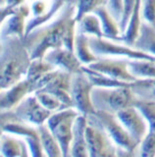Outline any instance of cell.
Here are the masks:
<instances>
[{
  "mask_svg": "<svg viewBox=\"0 0 155 157\" xmlns=\"http://www.w3.org/2000/svg\"><path fill=\"white\" fill-rule=\"evenodd\" d=\"M32 1H33V0H32Z\"/></svg>",
  "mask_w": 155,
  "mask_h": 157,
  "instance_id": "74e56055",
  "label": "cell"
},
{
  "mask_svg": "<svg viewBox=\"0 0 155 157\" xmlns=\"http://www.w3.org/2000/svg\"><path fill=\"white\" fill-rule=\"evenodd\" d=\"M123 2H124L123 17H122V20H121V22L119 23V27H120L122 34H124L126 29H127L129 21H130V16H132V13L134 11L135 0H123Z\"/></svg>",
  "mask_w": 155,
  "mask_h": 157,
  "instance_id": "d6a6232c",
  "label": "cell"
},
{
  "mask_svg": "<svg viewBox=\"0 0 155 157\" xmlns=\"http://www.w3.org/2000/svg\"><path fill=\"white\" fill-rule=\"evenodd\" d=\"M148 123V132H155V102L137 99L134 103Z\"/></svg>",
  "mask_w": 155,
  "mask_h": 157,
  "instance_id": "f546056e",
  "label": "cell"
},
{
  "mask_svg": "<svg viewBox=\"0 0 155 157\" xmlns=\"http://www.w3.org/2000/svg\"><path fill=\"white\" fill-rule=\"evenodd\" d=\"M130 88L138 99L155 101V78H139L132 82Z\"/></svg>",
  "mask_w": 155,
  "mask_h": 157,
  "instance_id": "4316f807",
  "label": "cell"
},
{
  "mask_svg": "<svg viewBox=\"0 0 155 157\" xmlns=\"http://www.w3.org/2000/svg\"><path fill=\"white\" fill-rule=\"evenodd\" d=\"M96 116L98 117L106 131L108 132L110 137L117 145V148L128 151L130 156L138 155L139 144L134 140L132 136L118 119L117 115L106 112H96Z\"/></svg>",
  "mask_w": 155,
  "mask_h": 157,
  "instance_id": "ba28073f",
  "label": "cell"
},
{
  "mask_svg": "<svg viewBox=\"0 0 155 157\" xmlns=\"http://www.w3.org/2000/svg\"><path fill=\"white\" fill-rule=\"evenodd\" d=\"M128 58L124 59H112L99 57L97 61L88 65L89 68L94 71L102 73L104 75L116 80L124 81V82H134L137 81L132 74L130 73L128 68Z\"/></svg>",
  "mask_w": 155,
  "mask_h": 157,
  "instance_id": "7c38bea8",
  "label": "cell"
},
{
  "mask_svg": "<svg viewBox=\"0 0 155 157\" xmlns=\"http://www.w3.org/2000/svg\"><path fill=\"white\" fill-rule=\"evenodd\" d=\"M140 5H142V0H135L134 11L132 16L129 21L127 29L123 34V41L125 44L130 46H133L138 37V31L142 24V16H140Z\"/></svg>",
  "mask_w": 155,
  "mask_h": 157,
  "instance_id": "d4e9b609",
  "label": "cell"
},
{
  "mask_svg": "<svg viewBox=\"0 0 155 157\" xmlns=\"http://www.w3.org/2000/svg\"><path fill=\"white\" fill-rule=\"evenodd\" d=\"M75 16V4L67 2L56 16L55 20L36 28L30 34L25 36L24 40L31 53L32 59L44 58L48 50L63 47V33L67 23Z\"/></svg>",
  "mask_w": 155,
  "mask_h": 157,
  "instance_id": "6da1fadb",
  "label": "cell"
},
{
  "mask_svg": "<svg viewBox=\"0 0 155 157\" xmlns=\"http://www.w3.org/2000/svg\"><path fill=\"white\" fill-rule=\"evenodd\" d=\"M77 31L88 34L89 36L104 37L102 27L97 15L94 13L85 14L77 22Z\"/></svg>",
  "mask_w": 155,
  "mask_h": 157,
  "instance_id": "cb8c5ba5",
  "label": "cell"
},
{
  "mask_svg": "<svg viewBox=\"0 0 155 157\" xmlns=\"http://www.w3.org/2000/svg\"><path fill=\"white\" fill-rule=\"evenodd\" d=\"M50 5L51 3L48 4L46 0L45 1L44 0H33L31 6L32 17H38L46 13L48 10H49Z\"/></svg>",
  "mask_w": 155,
  "mask_h": 157,
  "instance_id": "e575fe53",
  "label": "cell"
},
{
  "mask_svg": "<svg viewBox=\"0 0 155 157\" xmlns=\"http://www.w3.org/2000/svg\"><path fill=\"white\" fill-rule=\"evenodd\" d=\"M94 85L88 74L84 71L72 75L71 97L73 107L83 115L96 114V110L91 100V91Z\"/></svg>",
  "mask_w": 155,
  "mask_h": 157,
  "instance_id": "52a82bcc",
  "label": "cell"
},
{
  "mask_svg": "<svg viewBox=\"0 0 155 157\" xmlns=\"http://www.w3.org/2000/svg\"><path fill=\"white\" fill-rule=\"evenodd\" d=\"M76 6V20L77 22L83 18L85 14L93 13L97 8L107 6L108 0H68Z\"/></svg>",
  "mask_w": 155,
  "mask_h": 157,
  "instance_id": "83f0119b",
  "label": "cell"
},
{
  "mask_svg": "<svg viewBox=\"0 0 155 157\" xmlns=\"http://www.w3.org/2000/svg\"><path fill=\"white\" fill-rule=\"evenodd\" d=\"M0 54V85L6 90L27 77L32 57L24 38L18 36H2Z\"/></svg>",
  "mask_w": 155,
  "mask_h": 157,
  "instance_id": "7a4b0ae2",
  "label": "cell"
},
{
  "mask_svg": "<svg viewBox=\"0 0 155 157\" xmlns=\"http://www.w3.org/2000/svg\"><path fill=\"white\" fill-rule=\"evenodd\" d=\"M138 155L143 157L155 156V132H148L139 144Z\"/></svg>",
  "mask_w": 155,
  "mask_h": 157,
  "instance_id": "4dcf8cb0",
  "label": "cell"
},
{
  "mask_svg": "<svg viewBox=\"0 0 155 157\" xmlns=\"http://www.w3.org/2000/svg\"><path fill=\"white\" fill-rule=\"evenodd\" d=\"M140 16L142 21L155 27V0H142Z\"/></svg>",
  "mask_w": 155,
  "mask_h": 157,
  "instance_id": "1f68e13d",
  "label": "cell"
},
{
  "mask_svg": "<svg viewBox=\"0 0 155 157\" xmlns=\"http://www.w3.org/2000/svg\"><path fill=\"white\" fill-rule=\"evenodd\" d=\"M116 115L134 140L139 144L148 134V123L142 111L133 105L120 110Z\"/></svg>",
  "mask_w": 155,
  "mask_h": 157,
  "instance_id": "8fae6325",
  "label": "cell"
},
{
  "mask_svg": "<svg viewBox=\"0 0 155 157\" xmlns=\"http://www.w3.org/2000/svg\"><path fill=\"white\" fill-rule=\"evenodd\" d=\"M13 111L19 119L30 123L35 126L45 124L52 112L43 106L38 101L35 93H30L19 104L14 108Z\"/></svg>",
  "mask_w": 155,
  "mask_h": 157,
  "instance_id": "30bf717a",
  "label": "cell"
},
{
  "mask_svg": "<svg viewBox=\"0 0 155 157\" xmlns=\"http://www.w3.org/2000/svg\"><path fill=\"white\" fill-rule=\"evenodd\" d=\"M74 52L77 57L79 58L81 63L85 66H88L99 59V57L93 51L90 47L89 36L79 31H77Z\"/></svg>",
  "mask_w": 155,
  "mask_h": 157,
  "instance_id": "44dd1931",
  "label": "cell"
},
{
  "mask_svg": "<svg viewBox=\"0 0 155 157\" xmlns=\"http://www.w3.org/2000/svg\"><path fill=\"white\" fill-rule=\"evenodd\" d=\"M4 1H5V0H1V4H2V3H3Z\"/></svg>",
  "mask_w": 155,
  "mask_h": 157,
  "instance_id": "8d00e7d4",
  "label": "cell"
},
{
  "mask_svg": "<svg viewBox=\"0 0 155 157\" xmlns=\"http://www.w3.org/2000/svg\"><path fill=\"white\" fill-rule=\"evenodd\" d=\"M93 13L95 15H97L100 20L101 27H102V31L105 38L111 39V40L117 42H124L123 34L121 33L119 23L112 16V14L110 13L107 6L99 7Z\"/></svg>",
  "mask_w": 155,
  "mask_h": 157,
  "instance_id": "d6986e66",
  "label": "cell"
},
{
  "mask_svg": "<svg viewBox=\"0 0 155 157\" xmlns=\"http://www.w3.org/2000/svg\"><path fill=\"white\" fill-rule=\"evenodd\" d=\"M133 47L155 56V27L142 21L138 37Z\"/></svg>",
  "mask_w": 155,
  "mask_h": 157,
  "instance_id": "ffe728a7",
  "label": "cell"
},
{
  "mask_svg": "<svg viewBox=\"0 0 155 157\" xmlns=\"http://www.w3.org/2000/svg\"><path fill=\"white\" fill-rule=\"evenodd\" d=\"M31 14V7L27 4H23L16 8L15 11L1 23V37L18 36L25 38L27 19Z\"/></svg>",
  "mask_w": 155,
  "mask_h": 157,
  "instance_id": "4fadbf2b",
  "label": "cell"
},
{
  "mask_svg": "<svg viewBox=\"0 0 155 157\" xmlns=\"http://www.w3.org/2000/svg\"><path fill=\"white\" fill-rule=\"evenodd\" d=\"M86 126L88 116L80 114L76 118L73 127V140L71 144L70 156L88 157L89 156L88 142H86Z\"/></svg>",
  "mask_w": 155,
  "mask_h": 157,
  "instance_id": "e0dca14e",
  "label": "cell"
},
{
  "mask_svg": "<svg viewBox=\"0 0 155 157\" xmlns=\"http://www.w3.org/2000/svg\"><path fill=\"white\" fill-rule=\"evenodd\" d=\"M25 2H26V0H5V1L1 4V6L5 7L9 10H15L19 6L25 4Z\"/></svg>",
  "mask_w": 155,
  "mask_h": 157,
  "instance_id": "d590c367",
  "label": "cell"
},
{
  "mask_svg": "<svg viewBox=\"0 0 155 157\" xmlns=\"http://www.w3.org/2000/svg\"><path fill=\"white\" fill-rule=\"evenodd\" d=\"M1 132L23 137L27 141L32 156H46L40 141L37 126L19 119L13 110L1 111Z\"/></svg>",
  "mask_w": 155,
  "mask_h": 157,
  "instance_id": "277c9868",
  "label": "cell"
},
{
  "mask_svg": "<svg viewBox=\"0 0 155 157\" xmlns=\"http://www.w3.org/2000/svg\"><path fill=\"white\" fill-rule=\"evenodd\" d=\"M85 134L90 157L117 156V145L110 137L96 114L88 115Z\"/></svg>",
  "mask_w": 155,
  "mask_h": 157,
  "instance_id": "5b68a950",
  "label": "cell"
},
{
  "mask_svg": "<svg viewBox=\"0 0 155 157\" xmlns=\"http://www.w3.org/2000/svg\"><path fill=\"white\" fill-rule=\"evenodd\" d=\"M89 44L93 51L98 57L118 56L128 59H148L155 61V56L138 50L127 44H120L117 41L114 42V40L105 37L89 36Z\"/></svg>",
  "mask_w": 155,
  "mask_h": 157,
  "instance_id": "9c48e42d",
  "label": "cell"
},
{
  "mask_svg": "<svg viewBox=\"0 0 155 157\" xmlns=\"http://www.w3.org/2000/svg\"><path fill=\"white\" fill-rule=\"evenodd\" d=\"M137 99L133 90L128 86L104 87L94 86L91 91V100L96 112L116 115L120 110L134 105Z\"/></svg>",
  "mask_w": 155,
  "mask_h": 157,
  "instance_id": "3957f363",
  "label": "cell"
},
{
  "mask_svg": "<svg viewBox=\"0 0 155 157\" xmlns=\"http://www.w3.org/2000/svg\"><path fill=\"white\" fill-rule=\"evenodd\" d=\"M107 8L112 14V16L117 20L118 23L121 22L124 12V2L123 0H108Z\"/></svg>",
  "mask_w": 155,
  "mask_h": 157,
  "instance_id": "836d02e7",
  "label": "cell"
},
{
  "mask_svg": "<svg viewBox=\"0 0 155 157\" xmlns=\"http://www.w3.org/2000/svg\"><path fill=\"white\" fill-rule=\"evenodd\" d=\"M154 102H155V101H154Z\"/></svg>",
  "mask_w": 155,
  "mask_h": 157,
  "instance_id": "f35d334b",
  "label": "cell"
},
{
  "mask_svg": "<svg viewBox=\"0 0 155 157\" xmlns=\"http://www.w3.org/2000/svg\"><path fill=\"white\" fill-rule=\"evenodd\" d=\"M80 112L74 107H69L60 111L53 112L46 124L61 146L63 157L70 156L73 140V127Z\"/></svg>",
  "mask_w": 155,
  "mask_h": 157,
  "instance_id": "8992f818",
  "label": "cell"
},
{
  "mask_svg": "<svg viewBox=\"0 0 155 157\" xmlns=\"http://www.w3.org/2000/svg\"><path fill=\"white\" fill-rule=\"evenodd\" d=\"M30 93H32V83L26 78L6 90H1V95H0L1 111L13 110Z\"/></svg>",
  "mask_w": 155,
  "mask_h": 157,
  "instance_id": "9a60e30c",
  "label": "cell"
},
{
  "mask_svg": "<svg viewBox=\"0 0 155 157\" xmlns=\"http://www.w3.org/2000/svg\"><path fill=\"white\" fill-rule=\"evenodd\" d=\"M36 94V96L37 97L38 101H40L41 104L44 106L46 109H48L49 111L56 112V111H60L63 109H66L67 107L65 104H63L62 101L59 99L58 97H56L54 94L52 93L42 90H38L36 92H33Z\"/></svg>",
  "mask_w": 155,
  "mask_h": 157,
  "instance_id": "f1b7e54d",
  "label": "cell"
},
{
  "mask_svg": "<svg viewBox=\"0 0 155 157\" xmlns=\"http://www.w3.org/2000/svg\"><path fill=\"white\" fill-rule=\"evenodd\" d=\"M38 132H40V141L43 149H44L46 156L49 157H60L63 156L61 146L59 142L56 140L55 136L53 135L51 130L48 128L47 124L37 126Z\"/></svg>",
  "mask_w": 155,
  "mask_h": 157,
  "instance_id": "7402d4cb",
  "label": "cell"
},
{
  "mask_svg": "<svg viewBox=\"0 0 155 157\" xmlns=\"http://www.w3.org/2000/svg\"><path fill=\"white\" fill-rule=\"evenodd\" d=\"M44 59L53 64L57 69L71 73L72 75L83 71V64L81 63L75 52L65 47L50 49L45 54Z\"/></svg>",
  "mask_w": 155,
  "mask_h": 157,
  "instance_id": "5bb4252c",
  "label": "cell"
},
{
  "mask_svg": "<svg viewBox=\"0 0 155 157\" xmlns=\"http://www.w3.org/2000/svg\"><path fill=\"white\" fill-rule=\"evenodd\" d=\"M71 83L72 74L58 69L55 77L41 90L54 94L67 107H73L71 97Z\"/></svg>",
  "mask_w": 155,
  "mask_h": 157,
  "instance_id": "2e32d148",
  "label": "cell"
},
{
  "mask_svg": "<svg viewBox=\"0 0 155 157\" xmlns=\"http://www.w3.org/2000/svg\"><path fill=\"white\" fill-rule=\"evenodd\" d=\"M31 155L27 141L23 137L1 132V156L28 157Z\"/></svg>",
  "mask_w": 155,
  "mask_h": 157,
  "instance_id": "ac0fdd59",
  "label": "cell"
},
{
  "mask_svg": "<svg viewBox=\"0 0 155 157\" xmlns=\"http://www.w3.org/2000/svg\"><path fill=\"white\" fill-rule=\"evenodd\" d=\"M57 69L53 64L46 61L44 58H37V59H32L30 68L28 70V74L26 78H28L30 82L32 83V93H33V86L35 83L41 78L43 76L47 74L48 72L53 71Z\"/></svg>",
  "mask_w": 155,
  "mask_h": 157,
  "instance_id": "484cf974",
  "label": "cell"
},
{
  "mask_svg": "<svg viewBox=\"0 0 155 157\" xmlns=\"http://www.w3.org/2000/svg\"><path fill=\"white\" fill-rule=\"evenodd\" d=\"M129 71L137 78H155V61L148 59H129Z\"/></svg>",
  "mask_w": 155,
  "mask_h": 157,
  "instance_id": "603a6c76",
  "label": "cell"
}]
</instances>
